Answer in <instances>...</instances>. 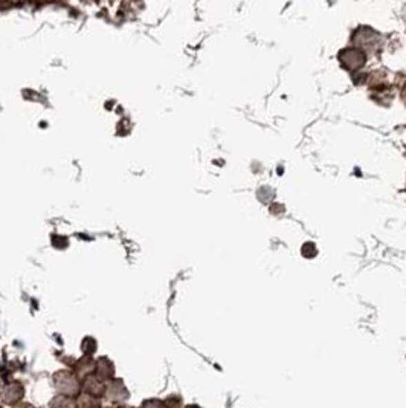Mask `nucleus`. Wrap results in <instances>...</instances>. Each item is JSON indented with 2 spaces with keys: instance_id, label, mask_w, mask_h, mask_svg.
Wrapping results in <instances>:
<instances>
[{
  "instance_id": "f257e3e1",
  "label": "nucleus",
  "mask_w": 406,
  "mask_h": 408,
  "mask_svg": "<svg viewBox=\"0 0 406 408\" xmlns=\"http://www.w3.org/2000/svg\"><path fill=\"white\" fill-rule=\"evenodd\" d=\"M339 60L342 63V66L347 68L348 70H356L361 69L367 61V55L361 49H354V48H348L344 49V51L339 52Z\"/></svg>"
}]
</instances>
